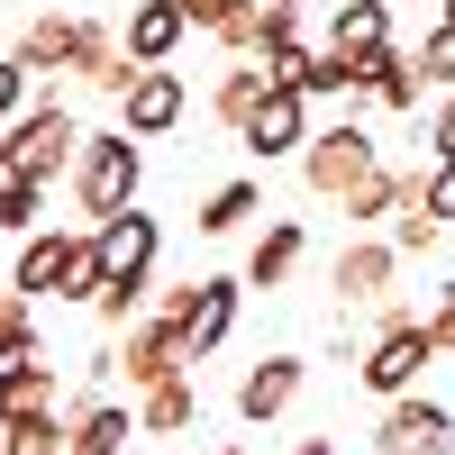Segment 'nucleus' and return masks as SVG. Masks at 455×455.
Wrapping results in <instances>:
<instances>
[{"label": "nucleus", "instance_id": "1", "mask_svg": "<svg viewBox=\"0 0 455 455\" xmlns=\"http://www.w3.org/2000/svg\"><path fill=\"white\" fill-rule=\"evenodd\" d=\"M73 201H83V219H109V210H128L137 201V182H146V156H137V137L128 128H100L73 146Z\"/></svg>", "mask_w": 455, "mask_h": 455}, {"label": "nucleus", "instance_id": "26", "mask_svg": "<svg viewBox=\"0 0 455 455\" xmlns=\"http://www.w3.org/2000/svg\"><path fill=\"white\" fill-rule=\"evenodd\" d=\"M92 319H100V337L137 328V319H146V283H100V291H92Z\"/></svg>", "mask_w": 455, "mask_h": 455}, {"label": "nucleus", "instance_id": "32", "mask_svg": "<svg viewBox=\"0 0 455 455\" xmlns=\"http://www.w3.org/2000/svg\"><path fill=\"white\" fill-rule=\"evenodd\" d=\"M428 246H437V219H428L419 201H401V210H392V255H428Z\"/></svg>", "mask_w": 455, "mask_h": 455}, {"label": "nucleus", "instance_id": "5", "mask_svg": "<svg viewBox=\"0 0 455 455\" xmlns=\"http://www.w3.org/2000/svg\"><path fill=\"white\" fill-rule=\"evenodd\" d=\"M0 137H10V164H19V173H36V182H55V173L73 164V146H83L73 109H64V100H46V92H36V100H28Z\"/></svg>", "mask_w": 455, "mask_h": 455}, {"label": "nucleus", "instance_id": "3", "mask_svg": "<svg viewBox=\"0 0 455 455\" xmlns=\"http://www.w3.org/2000/svg\"><path fill=\"white\" fill-rule=\"evenodd\" d=\"M373 164H383V146H373V128H355V119H337V128H310V137H300V182H310L319 201H347Z\"/></svg>", "mask_w": 455, "mask_h": 455}, {"label": "nucleus", "instance_id": "34", "mask_svg": "<svg viewBox=\"0 0 455 455\" xmlns=\"http://www.w3.org/2000/svg\"><path fill=\"white\" fill-rule=\"evenodd\" d=\"M28 100H36V83H28V64H19V55H0V128H10V119H19Z\"/></svg>", "mask_w": 455, "mask_h": 455}, {"label": "nucleus", "instance_id": "41", "mask_svg": "<svg viewBox=\"0 0 455 455\" xmlns=\"http://www.w3.org/2000/svg\"><path fill=\"white\" fill-rule=\"evenodd\" d=\"M0 156H10V137H0Z\"/></svg>", "mask_w": 455, "mask_h": 455}, {"label": "nucleus", "instance_id": "19", "mask_svg": "<svg viewBox=\"0 0 455 455\" xmlns=\"http://www.w3.org/2000/svg\"><path fill=\"white\" fill-rule=\"evenodd\" d=\"M373 46H392V0H337L328 10V55L364 64Z\"/></svg>", "mask_w": 455, "mask_h": 455}, {"label": "nucleus", "instance_id": "11", "mask_svg": "<svg viewBox=\"0 0 455 455\" xmlns=\"http://www.w3.org/2000/svg\"><path fill=\"white\" fill-rule=\"evenodd\" d=\"M300 383H310V364H300V355H264V364H246V383H237V419H246V428H274L283 410L300 401Z\"/></svg>", "mask_w": 455, "mask_h": 455}, {"label": "nucleus", "instance_id": "21", "mask_svg": "<svg viewBox=\"0 0 455 455\" xmlns=\"http://www.w3.org/2000/svg\"><path fill=\"white\" fill-rule=\"evenodd\" d=\"M64 255H73L64 228H28V237H19V274H10V291H19V300H46V291L64 283Z\"/></svg>", "mask_w": 455, "mask_h": 455}, {"label": "nucleus", "instance_id": "14", "mask_svg": "<svg viewBox=\"0 0 455 455\" xmlns=\"http://www.w3.org/2000/svg\"><path fill=\"white\" fill-rule=\"evenodd\" d=\"M182 36H192V19H182L173 0H128V28H119L128 64H173V55H182Z\"/></svg>", "mask_w": 455, "mask_h": 455}, {"label": "nucleus", "instance_id": "16", "mask_svg": "<svg viewBox=\"0 0 455 455\" xmlns=\"http://www.w3.org/2000/svg\"><path fill=\"white\" fill-rule=\"evenodd\" d=\"M73 36H83V19H64V10H36V19L19 28V46H10V55L28 64V83H36V92H46L55 73L73 64Z\"/></svg>", "mask_w": 455, "mask_h": 455}, {"label": "nucleus", "instance_id": "35", "mask_svg": "<svg viewBox=\"0 0 455 455\" xmlns=\"http://www.w3.org/2000/svg\"><path fill=\"white\" fill-rule=\"evenodd\" d=\"M419 328H428V347H437V355H455V283H437V310H428Z\"/></svg>", "mask_w": 455, "mask_h": 455}, {"label": "nucleus", "instance_id": "27", "mask_svg": "<svg viewBox=\"0 0 455 455\" xmlns=\"http://www.w3.org/2000/svg\"><path fill=\"white\" fill-rule=\"evenodd\" d=\"M0 455H64V419H0Z\"/></svg>", "mask_w": 455, "mask_h": 455}, {"label": "nucleus", "instance_id": "7", "mask_svg": "<svg viewBox=\"0 0 455 455\" xmlns=\"http://www.w3.org/2000/svg\"><path fill=\"white\" fill-rule=\"evenodd\" d=\"M373 455H455V410L428 392H401L373 428Z\"/></svg>", "mask_w": 455, "mask_h": 455}, {"label": "nucleus", "instance_id": "42", "mask_svg": "<svg viewBox=\"0 0 455 455\" xmlns=\"http://www.w3.org/2000/svg\"><path fill=\"white\" fill-rule=\"evenodd\" d=\"M283 10H300V0H283Z\"/></svg>", "mask_w": 455, "mask_h": 455}, {"label": "nucleus", "instance_id": "31", "mask_svg": "<svg viewBox=\"0 0 455 455\" xmlns=\"http://www.w3.org/2000/svg\"><path fill=\"white\" fill-rule=\"evenodd\" d=\"M410 201H419V210L446 228V219H455V164H446V156H428V173H419V192H410Z\"/></svg>", "mask_w": 455, "mask_h": 455}, {"label": "nucleus", "instance_id": "12", "mask_svg": "<svg viewBox=\"0 0 455 455\" xmlns=\"http://www.w3.org/2000/svg\"><path fill=\"white\" fill-rule=\"evenodd\" d=\"M73 83H92L100 100H119L128 83H137V64H128V46H119V28H109V19H83V36H73Z\"/></svg>", "mask_w": 455, "mask_h": 455}, {"label": "nucleus", "instance_id": "22", "mask_svg": "<svg viewBox=\"0 0 455 455\" xmlns=\"http://www.w3.org/2000/svg\"><path fill=\"white\" fill-rule=\"evenodd\" d=\"M419 173H428V156H419V164H410V173H392V164H373V173H364V182H355V192H347V201H337V210H347L355 228H373V219H392V210H401L410 192H419Z\"/></svg>", "mask_w": 455, "mask_h": 455}, {"label": "nucleus", "instance_id": "25", "mask_svg": "<svg viewBox=\"0 0 455 455\" xmlns=\"http://www.w3.org/2000/svg\"><path fill=\"white\" fill-rule=\"evenodd\" d=\"M310 55H319V46H300V36H274V46H255L264 92H300V83H310Z\"/></svg>", "mask_w": 455, "mask_h": 455}, {"label": "nucleus", "instance_id": "39", "mask_svg": "<svg viewBox=\"0 0 455 455\" xmlns=\"http://www.w3.org/2000/svg\"><path fill=\"white\" fill-rule=\"evenodd\" d=\"M291 455H337V446H328V437H300V446H291Z\"/></svg>", "mask_w": 455, "mask_h": 455}, {"label": "nucleus", "instance_id": "6", "mask_svg": "<svg viewBox=\"0 0 455 455\" xmlns=\"http://www.w3.org/2000/svg\"><path fill=\"white\" fill-rule=\"evenodd\" d=\"M92 255H100V283H146V274H156V255H164V228L128 201V210L92 219Z\"/></svg>", "mask_w": 455, "mask_h": 455}, {"label": "nucleus", "instance_id": "13", "mask_svg": "<svg viewBox=\"0 0 455 455\" xmlns=\"http://www.w3.org/2000/svg\"><path fill=\"white\" fill-rule=\"evenodd\" d=\"M337 300H347V310H355V300H383L392 283H401V255H392V237H347V246H337Z\"/></svg>", "mask_w": 455, "mask_h": 455}, {"label": "nucleus", "instance_id": "24", "mask_svg": "<svg viewBox=\"0 0 455 455\" xmlns=\"http://www.w3.org/2000/svg\"><path fill=\"white\" fill-rule=\"evenodd\" d=\"M246 219H264V192L255 182H219V192L201 201V237H237Z\"/></svg>", "mask_w": 455, "mask_h": 455}, {"label": "nucleus", "instance_id": "30", "mask_svg": "<svg viewBox=\"0 0 455 455\" xmlns=\"http://www.w3.org/2000/svg\"><path fill=\"white\" fill-rule=\"evenodd\" d=\"M410 64H419V83H446V92H455V28L437 19V28L419 36V55H410Z\"/></svg>", "mask_w": 455, "mask_h": 455}, {"label": "nucleus", "instance_id": "40", "mask_svg": "<svg viewBox=\"0 0 455 455\" xmlns=\"http://www.w3.org/2000/svg\"><path fill=\"white\" fill-rule=\"evenodd\" d=\"M437 19H446V28H455V0H446V10H437Z\"/></svg>", "mask_w": 455, "mask_h": 455}, {"label": "nucleus", "instance_id": "4", "mask_svg": "<svg viewBox=\"0 0 455 455\" xmlns=\"http://www.w3.org/2000/svg\"><path fill=\"white\" fill-rule=\"evenodd\" d=\"M437 364V347H428V328H419V310H401V319H383L364 337V355H355V373H364V392H383V401H401V392H419V373Z\"/></svg>", "mask_w": 455, "mask_h": 455}, {"label": "nucleus", "instance_id": "15", "mask_svg": "<svg viewBox=\"0 0 455 455\" xmlns=\"http://www.w3.org/2000/svg\"><path fill=\"white\" fill-rule=\"evenodd\" d=\"M128 437H137V410L109 401V392H92V401L64 419V455H128Z\"/></svg>", "mask_w": 455, "mask_h": 455}, {"label": "nucleus", "instance_id": "17", "mask_svg": "<svg viewBox=\"0 0 455 455\" xmlns=\"http://www.w3.org/2000/svg\"><path fill=\"white\" fill-rule=\"evenodd\" d=\"M419 64H410V46H373L364 64H355V100H373V109H419Z\"/></svg>", "mask_w": 455, "mask_h": 455}, {"label": "nucleus", "instance_id": "28", "mask_svg": "<svg viewBox=\"0 0 455 455\" xmlns=\"http://www.w3.org/2000/svg\"><path fill=\"white\" fill-rule=\"evenodd\" d=\"M36 300H19V291H0V364H10V355H46V347H36Z\"/></svg>", "mask_w": 455, "mask_h": 455}, {"label": "nucleus", "instance_id": "20", "mask_svg": "<svg viewBox=\"0 0 455 455\" xmlns=\"http://www.w3.org/2000/svg\"><path fill=\"white\" fill-rule=\"evenodd\" d=\"M201 419V383L192 373H173V383H146L137 392V437H182Z\"/></svg>", "mask_w": 455, "mask_h": 455}, {"label": "nucleus", "instance_id": "37", "mask_svg": "<svg viewBox=\"0 0 455 455\" xmlns=\"http://www.w3.org/2000/svg\"><path fill=\"white\" fill-rule=\"evenodd\" d=\"M173 10H182V19H192V28H219L228 10H246V0H173Z\"/></svg>", "mask_w": 455, "mask_h": 455}, {"label": "nucleus", "instance_id": "2", "mask_svg": "<svg viewBox=\"0 0 455 455\" xmlns=\"http://www.w3.org/2000/svg\"><path fill=\"white\" fill-rule=\"evenodd\" d=\"M237 274H201V283H182V291H156V319L182 337V355H210V347H228V328H237Z\"/></svg>", "mask_w": 455, "mask_h": 455}, {"label": "nucleus", "instance_id": "23", "mask_svg": "<svg viewBox=\"0 0 455 455\" xmlns=\"http://www.w3.org/2000/svg\"><path fill=\"white\" fill-rule=\"evenodd\" d=\"M36 210H46V182H36V173H19L10 156H0V237H10V228H19V237H28V228H46Z\"/></svg>", "mask_w": 455, "mask_h": 455}, {"label": "nucleus", "instance_id": "18", "mask_svg": "<svg viewBox=\"0 0 455 455\" xmlns=\"http://www.w3.org/2000/svg\"><path fill=\"white\" fill-rule=\"evenodd\" d=\"M300 255H310V228H300V219H274V228H264V237L246 246V274H237V283H255V291H283V283L300 274Z\"/></svg>", "mask_w": 455, "mask_h": 455}, {"label": "nucleus", "instance_id": "38", "mask_svg": "<svg viewBox=\"0 0 455 455\" xmlns=\"http://www.w3.org/2000/svg\"><path fill=\"white\" fill-rule=\"evenodd\" d=\"M210 455H255V446H246V437H219V446H210Z\"/></svg>", "mask_w": 455, "mask_h": 455}, {"label": "nucleus", "instance_id": "8", "mask_svg": "<svg viewBox=\"0 0 455 455\" xmlns=\"http://www.w3.org/2000/svg\"><path fill=\"white\" fill-rule=\"evenodd\" d=\"M109 364L128 373V392H146V383H173V373H192L182 337H173V328H164L156 310H146L137 328H119V337H109Z\"/></svg>", "mask_w": 455, "mask_h": 455}, {"label": "nucleus", "instance_id": "9", "mask_svg": "<svg viewBox=\"0 0 455 455\" xmlns=\"http://www.w3.org/2000/svg\"><path fill=\"white\" fill-rule=\"evenodd\" d=\"M182 109H192L182 73H173V64H137V83L119 92V128H128V137H173Z\"/></svg>", "mask_w": 455, "mask_h": 455}, {"label": "nucleus", "instance_id": "33", "mask_svg": "<svg viewBox=\"0 0 455 455\" xmlns=\"http://www.w3.org/2000/svg\"><path fill=\"white\" fill-rule=\"evenodd\" d=\"M100 291V255H92V237H73V255H64V283H55V300H92Z\"/></svg>", "mask_w": 455, "mask_h": 455}, {"label": "nucleus", "instance_id": "43", "mask_svg": "<svg viewBox=\"0 0 455 455\" xmlns=\"http://www.w3.org/2000/svg\"><path fill=\"white\" fill-rule=\"evenodd\" d=\"M446 228H455V219H446Z\"/></svg>", "mask_w": 455, "mask_h": 455}, {"label": "nucleus", "instance_id": "36", "mask_svg": "<svg viewBox=\"0 0 455 455\" xmlns=\"http://www.w3.org/2000/svg\"><path fill=\"white\" fill-rule=\"evenodd\" d=\"M428 156H446V164H455V92L437 100V119H428Z\"/></svg>", "mask_w": 455, "mask_h": 455}, {"label": "nucleus", "instance_id": "10", "mask_svg": "<svg viewBox=\"0 0 455 455\" xmlns=\"http://www.w3.org/2000/svg\"><path fill=\"white\" fill-rule=\"evenodd\" d=\"M300 137H310V100H300V92H255V109L237 119V146L264 156V164H274V156H300Z\"/></svg>", "mask_w": 455, "mask_h": 455}, {"label": "nucleus", "instance_id": "29", "mask_svg": "<svg viewBox=\"0 0 455 455\" xmlns=\"http://www.w3.org/2000/svg\"><path fill=\"white\" fill-rule=\"evenodd\" d=\"M255 92H264V73H255V64H228V73H219V92H210V109H219L228 128H237L246 109H255Z\"/></svg>", "mask_w": 455, "mask_h": 455}]
</instances>
